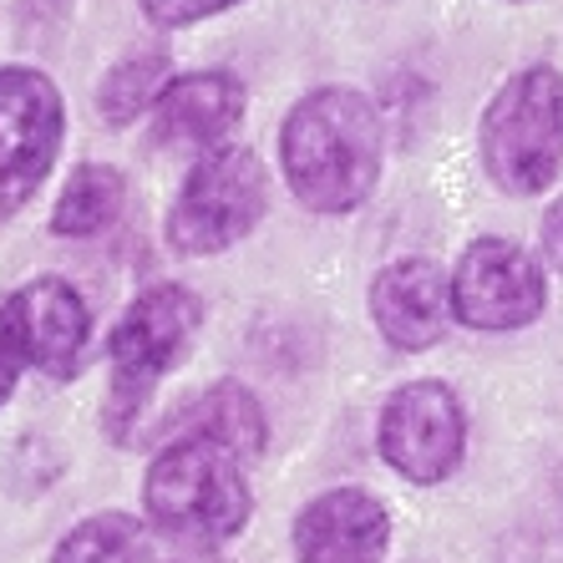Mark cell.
Segmentation results:
<instances>
[{"label": "cell", "mask_w": 563, "mask_h": 563, "mask_svg": "<svg viewBox=\"0 0 563 563\" xmlns=\"http://www.w3.org/2000/svg\"><path fill=\"white\" fill-rule=\"evenodd\" d=\"M380 112L355 87H314L279 128L285 188L310 213H355L380 184Z\"/></svg>", "instance_id": "1"}, {"label": "cell", "mask_w": 563, "mask_h": 563, "mask_svg": "<svg viewBox=\"0 0 563 563\" xmlns=\"http://www.w3.org/2000/svg\"><path fill=\"white\" fill-rule=\"evenodd\" d=\"M487 184L508 198H543L563 178V71L528 62L498 81L477 118Z\"/></svg>", "instance_id": "2"}, {"label": "cell", "mask_w": 563, "mask_h": 563, "mask_svg": "<svg viewBox=\"0 0 563 563\" xmlns=\"http://www.w3.org/2000/svg\"><path fill=\"white\" fill-rule=\"evenodd\" d=\"M143 508L163 538L219 549L250 528L254 493L244 483V462L194 437H173L147 467Z\"/></svg>", "instance_id": "3"}, {"label": "cell", "mask_w": 563, "mask_h": 563, "mask_svg": "<svg viewBox=\"0 0 563 563\" xmlns=\"http://www.w3.org/2000/svg\"><path fill=\"white\" fill-rule=\"evenodd\" d=\"M269 209V173L250 147H219L198 157L168 209V244L188 260L234 250Z\"/></svg>", "instance_id": "4"}, {"label": "cell", "mask_w": 563, "mask_h": 563, "mask_svg": "<svg viewBox=\"0 0 563 563\" xmlns=\"http://www.w3.org/2000/svg\"><path fill=\"white\" fill-rule=\"evenodd\" d=\"M549 310V264L508 234L472 239L452 264V320L483 335L528 330Z\"/></svg>", "instance_id": "5"}, {"label": "cell", "mask_w": 563, "mask_h": 563, "mask_svg": "<svg viewBox=\"0 0 563 563\" xmlns=\"http://www.w3.org/2000/svg\"><path fill=\"white\" fill-rule=\"evenodd\" d=\"M203 330V305L184 285H153L122 310L112 330V407L128 417L147 401L157 380L168 376Z\"/></svg>", "instance_id": "6"}, {"label": "cell", "mask_w": 563, "mask_h": 563, "mask_svg": "<svg viewBox=\"0 0 563 563\" xmlns=\"http://www.w3.org/2000/svg\"><path fill=\"white\" fill-rule=\"evenodd\" d=\"M380 462L411 487H437L462 467L467 411L446 380H407L386 396L376 421Z\"/></svg>", "instance_id": "7"}, {"label": "cell", "mask_w": 563, "mask_h": 563, "mask_svg": "<svg viewBox=\"0 0 563 563\" xmlns=\"http://www.w3.org/2000/svg\"><path fill=\"white\" fill-rule=\"evenodd\" d=\"M62 137L66 107L56 81L36 66H0V223L36 198Z\"/></svg>", "instance_id": "8"}, {"label": "cell", "mask_w": 563, "mask_h": 563, "mask_svg": "<svg viewBox=\"0 0 563 563\" xmlns=\"http://www.w3.org/2000/svg\"><path fill=\"white\" fill-rule=\"evenodd\" d=\"M371 320H376L380 341L401 355H421L442 345L452 320V269L437 260H391L371 279Z\"/></svg>", "instance_id": "9"}, {"label": "cell", "mask_w": 563, "mask_h": 563, "mask_svg": "<svg viewBox=\"0 0 563 563\" xmlns=\"http://www.w3.org/2000/svg\"><path fill=\"white\" fill-rule=\"evenodd\" d=\"M244 81L229 71H184L173 77L157 97L153 118V143L168 153H198L209 157L229 147V132L244 122Z\"/></svg>", "instance_id": "10"}, {"label": "cell", "mask_w": 563, "mask_h": 563, "mask_svg": "<svg viewBox=\"0 0 563 563\" xmlns=\"http://www.w3.org/2000/svg\"><path fill=\"white\" fill-rule=\"evenodd\" d=\"M391 549V512L366 487H330L295 518L300 563H380Z\"/></svg>", "instance_id": "11"}, {"label": "cell", "mask_w": 563, "mask_h": 563, "mask_svg": "<svg viewBox=\"0 0 563 563\" xmlns=\"http://www.w3.org/2000/svg\"><path fill=\"white\" fill-rule=\"evenodd\" d=\"M5 305H11L26 366H36L52 380L77 376L81 355H87V335H92V314H87L77 285H66L62 275H41L15 289Z\"/></svg>", "instance_id": "12"}, {"label": "cell", "mask_w": 563, "mask_h": 563, "mask_svg": "<svg viewBox=\"0 0 563 563\" xmlns=\"http://www.w3.org/2000/svg\"><path fill=\"white\" fill-rule=\"evenodd\" d=\"M178 437L209 442V446H219V452H229L234 462H244V467H250V462L264 452L269 421H264V407L254 401L250 386H239V380H213L209 391L188 407Z\"/></svg>", "instance_id": "13"}, {"label": "cell", "mask_w": 563, "mask_h": 563, "mask_svg": "<svg viewBox=\"0 0 563 563\" xmlns=\"http://www.w3.org/2000/svg\"><path fill=\"white\" fill-rule=\"evenodd\" d=\"M122 203H128V178L107 163H81L56 198L52 229L62 239H97L122 219Z\"/></svg>", "instance_id": "14"}, {"label": "cell", "mask_w": 563, "mask_h": 563, "mask_svg": "<svg viewBox=\"0 0 563 563\" xmlns=\"http://www.w3.org/2000/svg\"><path fill=\"white\" fill-rule=\"evenodd\" d=\"M52 563H147V528L128 512H92L56 543Z\"/></svg>", "instance_id": "15"}, {"label": "cell", "mask_w": 563, "mask_h": 563, "mask_svg": "<svg viewBox=\"0 0 563 563\" xmlns=\"http://www.w3.org/2000/svg\"><path fill=\"white\" fill-rule=\"evenodd\" d=\"M173 81L168 71V56L163 52H143V56H128L122 66H112L97 87V107H102V118L112 128H128V122L147 118L163 97V87Z\"/></svg>", "instance_id": "16"}, {"label": "cell", "mask_w": 563, "mask_h": 563, "mask_svg": "<svg viewBox=\"0 0 563 563\" xmlns=\"http://www.w3.org/2000/svg\"><path fill=\"white\" fill-rule=\"evenodd\" d=\"M137 5H143V15L157 31H178V26H194V21H209V15L229 11V5H244V0H137Z\"/></svg>", "instance_id": "17"}, {"label": "cell", "mask_w": 563, "mask_h": 563, "mask_svg": "<svg viewBox=\"0 0 563 563\" xmlns=\"http://www.w3.org/2000/svg\"><path fill=\"white\" fill-rule=\"evenodd\" d=\"M26 371V351H21V335H15V320H11V305L0 300V407L11 401L15 380Z\"/></svg>", "instance_id": "18"}, {"label": "cell", "mask_w": 563, "mask_h": 563, "mask_svg": "<svg viewBox=\"0 0 563 563\" xmlns=\"http://www.w3.org/2000/svg\"><path fill=\"white\" fill-rule=\"evenodd\" d=\"M538 260L549 264V275H563V194L538 219Z\"/></svg>", "instance_id": "19"}, {"label": "cell", "mask_w": 563, "mask_h": 563, "mask_svg": "<svg viewBox=\"0 0 563 563\" xmlns=\"http://www.w3.org/2000/svg\"><path fill=\"white\" fill-rule=\"evenodd\" d=\"M153 563H229L219 549H209V543H184V538H168L163 549L153 553Z\"/></svg>", "instance_id": "20"}, {"label": "cell", "mask_w": 563, "mask_h": 563, "mask_svg": "<svg viewBox=\"0 0 563 563\" xmlns=\"http://www.w3.org/2000/svg\"><path fill=\"white\" fill-rule=\"evenodd\" d=\"M512 5H523V0H512Z\"/></svg>", "instance_id": "21"}]
</instances>
